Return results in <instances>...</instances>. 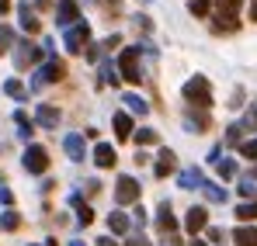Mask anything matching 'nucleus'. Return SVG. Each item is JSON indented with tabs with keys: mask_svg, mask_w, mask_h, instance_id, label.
I'll list each match as a JSON object with an SVG mask.
<instances>
[{
	"mask_svg": "<svg viewBox=\"0 0 257 246\" xmlns=\"http://www.w3.org/2000/svg\"><path fill=\"white\" fill-rule=\"evenodd\" d=\"M94 163L101 166V170L115 166V163H118V153H115V146H111V142H97V146H94Z\"/></svg>",
	"mask_w": 257,
	"mask_h": 246,
	"instance_id": "obj_13",
	"label": "nucleus"
},
{
	"mask_svg": "<svg viewBox=\"0 0 257 246\" xmlns=\"http://www.w3.org/2000/svg\"><path fill=\"white\" fill-rule=\"evenodd\" d=\"M174 170H177V156H174L171 149H160V156H157V166H153V173H157V177L164 180V177H167V173H174Z\"/></svg>",
	"mask_w": 257,
	"mask_h": 246,
	"instance_id": "obj_17",
	"label": "nucleus"
},
{
	"mask_svg": "<svg viewBox=\"0 0 257 246\" xmlns=\"http://www.w3.org/2000/svg\"><path fill=\"white\" fill-rule=\"evenodd\" d=\"M122 104H128V111H132V115H139V118H146V115H150V104H146L139 94H122Z\"/></svg>",
	"mask_w": 257,
	"mask_h": 246,
	"instance_id": "obj_22",
	"label": "nucleus"
},
{
	"mask_svg": "<svg viewBox=\"0 0 257 246\" xmlns=\"http://www.w3.org/2000/svg\"><path fill=\"white\" fill-rule=\"evenodd\" d=\"M240 194H243V198H254V194H257V184L250 180V177H243V180H240Z\"/></svg>",
	"mask_w": 257,
	"mask_h": 246,
	"instance_id": "obj_37",
	"label": "nucleus"
},
{
	"mask_svg": "<svg viewBox=\"0 0 257 246\" xmlns=\"http://www.w3.org/2000/svg\"><path fill=\"white\" fill-rule=\"evenodd\" d=\"M14 49H18V52H14V66H18V70H28V66H35V63H39V59L45 56L42 49H39V45H32V42H18Z\"/></svg>",
	"mask_w": 257,
	"mask_h": 246,
	"instance_id": "obj_7",
	"label": "nucleus"
},
{
	"mask_svg": "<svg viewBox=\"0 0 257 246\" xmlns=\"http://www.w3.org/2000/svg\"><path fill=\"white\" fill-rule=\"evenodd\" d=\"M118 42H122V35H108V39H104V45H101V49H115V45H118Z\"/></svg>",
	"mask_w": 257,
	"mask_h": 246,
	"instance_id": "obj_42",
	"label": "nucleus"
},
{
	"mask_svg": "<svg viewBox=\"0 0 257 246\" xmlns=\"http://www.w3.org/2000/svg\"><path fill=\"white\" fill-rule=\"evenodd\" d=\"M14 122H18V139H21V142H28V139L35 135V122H32L25 111H14Z\"/></svg>",
	"mask_w": 257,
	"mask_h": 246,
	"instance_id": "obj_21",
	"label": "nucleus"
},
{
	"mask_svg": "<svg viewBox=\"0 0 257 246\" xmlns=\"http://www.w3.org/2000/svg\"><path fill=\"white\" fill-rule=\"evenodd\" d=\"M240 135H243V128H240V125H229V128H226V146H236Z\"/></svg>",
	"mask_w": 257,
	"mask_h": 246,
	"instance_id": "obj_36",
	"label": "nucleus"
},
{
	"mask_svg": "<svg viewBox=\"0 0 257 246\" xmlns=\"http://www.w3.org/2000/svg\"><path fill=\"white\" fill-rule=\"evenodd\" d=\"M236 218L247 225V222H257V201H243V205H236Z\"/></svg>",
	"mask_w": 257,
	"mask_h": 246,
	"instance_id": "obj_25",
	"label": "nucleus"
},
{
	"mask_svg": "<svg viewBox=\"0 0 257 246\" xmlns=\"http://www.w3.org/2000/svg\"><path fill=\"white\" fill-rule=\"evenodd\" d=\"M63 77H66V63L52 56L49 63H42V66L35 70V77H32V83H28V87H32V90H42V87H49V83H59Z\"/></svg>",
	"mask_w": 257,
	"mask_h": 246,
	"instance_id": "obj_2",
	"label": "nucleus"
},
{
	"mask_svg": "<svg viewBox=\"0 0 257 246\" xmlns=\"http://www.w3.org/2000/svg\"><path fill=\"white\" fill-rule=\"evenodd\" d=\"M128 232V215L125 211H111L108 215V236H125Z\"/></svg>",
	"mask_w": 257,
	"mask_h": 246,
	"instance_id": "obj_19",
	"label": "nucleus"
},
{
	"mask_svg": "<svg viewBox=\"0 0 257 246\" xmlns=\"http://www.w3.org/2000/svg\"><path fill=\"white\" fill-rule=\"evenodd\" d=\"M243 0H215V21H236Z\"/></svg>",
	"mask_w": 257,
	"mask_h": 246,
	"instance_id": "obj_15",
	"label": "nucleus"
},
{
	"mask_svg": "<svg viewBox=\"0 0 257 246\" xmlns=\"http://www.w3.org/2000/svg\"><path fill=\"white\" fill-rule=\"evenodd\" d=\"M97 246H118V243H115L111 236H101V239H97Z\"/></svg>",
	"mask_w": 257,
	"mask_h": 246,
	"instance_id": "obj_43",
	"label": "nucleus"
},
{
	"mask_svg": "<svg viewBox=\"0 0 257 246\" xmlns=\"http://www.w3.org/2000/svg\"><path fill=\"white\" fill-rule=\"evenodd\" d=\"M233 243L236 246H257V229L254 225H236L233 229Z\"/></svg>",
	"mask_w": 257,
	"mask_h": 246,
	"instance_id": "obj_20",
	"label": "nucleus"
},
{
	"mask_svg": "<svg viewBox=\"0 0 257 246\" xmlns=\"http://www.w3.org/2000/svg\"><path fill=\"white\" fill-rule=\"evenodd\" d=\"M63 45H66V52H73V56H84V49L90 45V25H87V21H77L73 28H66V35H63Z\"/></svg>",
	"mask_w": 257,
	"mask_h": 246,
	"instance_id": "obj_3",
	"label": "nucleus"
},
{
	"mask_svg": "<svg viewBox=\"0 0 257 246\" xmlns=\"http://www.w3.org/2000/svg\"><path fill=\"white\" fill-rule=\"evenodd\" d=\"M160 246H181V243H177V236H164V243H160Z\"/></svg>",
	"mask_w": 257,
	"mask_h": 246,
	"instance_id": "obj_44",
	"label": "nucleus"
},
{
	"mask_svg": "<svg viewBox=\"0 0 257 246\" xmlns=\"http://www.w3.org/2000/svg\"><path fill=\"white\" fill-rule=\"evenodd\" d=\"M157 225H160L164 236H174V232H177V218H174L171 201H160V208H157Z\"/></svg>",
	"mask_w": 257,
	"mask_h": 246,
	"instance_id": "obj_10",
	"label": "nucleus"
},
{
	"mask_svg": "<svg viewBox=\"0 0 257 246\" xmlns=\"http://www.w3.org/2000/svg\"><path fill=\"white\" fill-rule=\"evenodd\" d=\"M125 246H150V239H146V236H143V232H139V236H132V239H128Z\"/></svg>",
	"mask_w": 257,
	"mask_h": 246,
	"instance_id": "obj_41",
	"label": "nucleus"
},
{
	"mask_svg": "<svg viewBox=\"0 0 257 246\" xmlns=\"http://www.w3.org/2000/svg\"><path fill=\"white\" fill-rule=\"evenodd\" d=\"M35 122L42 125V128H49V132H56V125L63 122V115H59V108H52V104H39Z\"/></svg>",
	"mask_w": 257,
	"mask_h": 246,
	"instance_id": "obj_14",
	"label": "nucleus"
},
{
	"mask_svg": "<svg viewBox=\"0 0 257 246\" xmlns=\"http://www.w3.org/2000/svg\"><path fill=\"white\" fill-rule=\"evenodd\" d=\"M70 246H84V243H70Z\"/></svg>",
	"mask_w": 257,
	"mask_h": 246,
	"instance_id": "obj_51",
	"label": "nucleus"
},
{
	"mask_svg": "<svg viewBox=\"0 0 257 246\" xmlns=\"http://www.w3.org/2000/svg\"><path fill=\"white\" fill-rule=\"evenodd\" d=\"M111 125H115V135H118V139H132V118H128L125 111H118V115L111 118Z\"/></svg>",
	"mask_w": 257,
	"mask_h": 246,
	"instance_id": "obj_24",
	"label": "nucleus"
},
{
	"mask_svg": "<svg viewBox=\"0 0 257 246\" xmlns=\"http://www.w3.org/2000/svg\"><path fill=\"white\" fill-rule=\"evenodd\" d=\"M184 229L195 236V232H202V229H209V211L202 205H195V208H188V215H184Z\"/></svg>",
	"mask_w": 257,
	"mask_h": 246,
	"instance_id": "obj_9",
	"label": "nucleus"
},
{
	"mask_svg": "<svg viewBox=\"0 0 257 246\" xmlns=\"http://www.w3.org/2000/svg\"><path fill=\"white\" fill-rule=\"evenodd\" d=\"M209 4H212V0H188V11H191L195 18H205V14H209Z\"/></svg>",
	"mask_w": 257,
	"mask_h": 246,
	"instance_id": "obj_32",
	"label": "nucleus"
},
{
	"mask_svg": "<svg viewBox=\"0 0 257 246\" xmlns=\"http://www.w3.org/2000/svg\"><path fill=\"white\" fill-rule=\"evenodd\" d=\"M209 115H205V111H198V115H195V108H191V111H188V115H184V128H188V132H195V135H198V132H205V128H209Z\"/></svg>",
	"mask_w": 257,
	"mask_h": 246,
	"instance_id": "obj_18",
	"label": "nucleus"
},
{
	"mask_svg": "<svg viewBox=\"0 0 257 246\" xmlns=\"http://www.w3.org/2000/svg\"><path fill=\"white\" fill-rule=\"evenodd\" d=\"M77 21H80L77 0H59V4H56V25H59V28H73Z\"/></svg>",
	"mask_w": 257,
	"mask_h": 246,
	"instance_id": "obj_8",
	"label": "nucleus"
},
{
	"mask_svg": "<svg viewBox=\"0 0 257 246\" xmlns=\"http://www.w3.org/2000/svg\"><path fill=\"white\" fill-rule=\"evenodd\" d=\"M4 94H11L14 101H25V97H28V87H25L21 80H7L4 83Z\"/></svg>",
	"mask_w": 257,
	"mask_h": 246,
	"instance_id": "obj_27",
	"label": "nucleus"
},
{
	"mask_svg": "<svg viewBox=\"0 0 257 246\" xmlns=\"http://www.w3.org/2000/svg\"><path fill=\"white\" fill-rule=\"evenodd\" d=\"M250 21H257V0H250Z\"/></svg>",
	"mask_w": 257,
	"mask_h": 246,
	"instance_id": "obj_46",
	"label": "nucleus"
},
{
	"mask_svg": "<svg viewBox=\"0 0 257 246\" xmlns=\"http://www.w3.org/2000/svg\"><path fill=\"white\" fill-rule=\"evenodd\" d=\"M188 246H205V243H202V239H191V243H188Z\"/></svg>",
	"mask_w": 257,
	"mask_h": 246,
	"instance_id": "obj_50",
	"label": "nucleus"
},
{
	"mask_svg": "<svg viewBox=\"0 0 257 246\" xmlns=\"http://www.w3.org/2000/svg\"><path fill=\"white\" fill-rule=\"evenodd\" d=\"M66 156L73 160V163H84L87 160V142H84V135H66Z\"/></svg>",
	"mask_w": 257,
	"mask_h": 246,
	"instance_id": "obj_16",
	"label": "nucleus"
},
{
	"mask_svg": "<svg viewBox=\"0 0 257 246\" xmlns=\"http://www.w3.org/2000/svg\"><path fill=\"white\" fill-rule=\"evenodd\" d=\"M18 18H21V28L28 32V35H35L39 28H42V21H39V14H35V7L25 0V4H18Z\"/></svg>",
	"mask_w": 257,
	"mask_h": 246,
	"instance_id": "obj_11",
	"label": "nucleus"
},
{
	"mask_svg": "<svg viewBox=\"0 0 257 246\" xmlns=\"http://www.w3.org/2000/svg\"><path fill=\"white\" fill-rule=\"evenodd\" d=\"M181 94H184V101H188L191 108H198V111H209V108H212V83L205 80V77H191V80L181 87Z\"/></svg>",
	"mask_w": 257,
	"mask_h": 246,
	"instance_id": "obj_1",
	"label": "nucleus"
},
{
	"mask_svg": "<svg viewBox=\"0 0 257 246\" xmlns=\"http://www.w3.org/2000/svg\"><path fill=\"white\" fill-rule=\"evenodd\" d=\"M21 163H25L28 173L42 177L45 170H49V149H45V146H28V149H25V156H21Z\"/></svg>",
	"mask_w": 257,
	"mask_h": 246,
	"instance_id": "obj_5",
	"label": "nucleus"
},
{
	"mask_svg": "<svg viewBox=\"0 0 257 246\" xmlns=\"http://www.w3.org/2000/svg\"><path fill=\"white\" fill-rule=\"evenodd\" d=\"M128 225H139V229L146 225V208H143V205L132 208V215H128Z\"/></svg>",
	"mask_w": 257,
	"mask_h": 246,
	"instance_id": "obj_33",
	"label": "nucleus"
},
{
	"mask_svg": "<svg viewBox=\"0 0 257 246\" xmlns=\"http://www.w3.org/2000/svg\"><path fill=\"white\" fill-rule=\"evenodd\" d=\"M143 4H150V0H143Z\"/></svg>",
	"mask_w": 257,
	"mask_h": 246,
	"instance_id": "obj_52",
	"label": "nucleus"
},
{
	"mask_svg": "<svg viewBox=\"0 0 257 246\" xmlns=\"http://www.w3.org/2000/svg\"><path fill=\"white\" fill-rule=\"evenodd\" d=\"M7 11H11V0H0V18H4Z\"/></svg>",
	"mask_w": 257,
	"mask_h": 246,
	"instance_id": "obj_45",
	"label": "nucleus"
},
{
	"mask_svg": "<svg viewBox=\"0 0 257 246\" xmlns=\"http://www.w3.org/2000/svg\"><path fill=\"white\" fill-rule=\"evenodd\" d=\"M28 246H56V239H45V243H28Z\"/></svg>",
	"mask_w": 257,
	"mask_h": 246,
	"instance_id": "obj_48",
	"label": "nucleus"
},
{
	"mask_svg": "<svg viewBox=\"0 0 257 246\" xmlns=\"http://www.w3.org/2000/svg\"><path fill=\"white\" fill-rule=\"evenodd\" d=\"M118 80H122V77H118L115 63H108V59H104V63H101V83H111V87H115Z\"/></svg>",
	"mask_w": 257,
	"mask_h": 246,
	"instance_id": "obj_29",
	"label": "nucleus"
},
{
	"mask_svg": "<svg viewBox=\"0 0 257 246\" xmlns=\"http://www.w3.org/2000/svg\"><path fill=\"white\" fill-rule=\"evenodd\" d=\"M115 201H118V205H139V180H136V177L122 173V177L115 180Z\"/></svg>",
	"mask_w": 257,
	"mask_h": 246,
	"instance_id": "obj_6",
	"label": "nucleus"
},
{
	"mask_svg": "<svg viewBox=\"0 0 257 246\" xmlns=\"http://www.w3.org/2000/svg\"><path fill=\"white\" fill-rule=\"evenodd\" d=\"M77 222H80L84 229L94 222V211H90V205H77Z\"/></svg>",
	"mask_w": 257,
	"mask_h": 246,
	"instance_id": "obj_34",
	"label": "nucleus"
},
{
	"mask_svg": "<svg viewBox=\"0 0 257 246\" xmlns=\"http://www.w3.org/2000/svg\"><path fill=\"white\" fill-rule=\"evenodd\" d=\"M118 77L128 83H139L143 77H139V45H132V49H122V56H118Z\"/></svg>",
	"mask_w": 257,
	"mask_h": 246,
	"instance_id": "obj_4",
	"label": "nucleus"
},
{
	"mask_svg": "<svg viewBox=\"0 0 257 246\" xmlns=\"http://www.w3.org/2000/svg\"><path fill=\"white\" fill-rule=\"evenodd\" d=\"M219 177H222V180H229V177H236V160H219Z\"/></svg>",
	"mask_w": 257,
	"mask_h": 246,
	"instance_id": "obj_31",
	"label": "nucleus"
},
{
	"mask_svg": "<svg viewBox=\"0 0 257 246\" xmlns=\"http://www.w3.org/2000/svg\"><path fill=\"white\" fill-rule=\"evenodd\" d=\"M240 156H247V160H257V139H247V142H240Z\"/></svg>",
	"mask_w": 257,
	"mask_h": 246,
	"instance_id": "obj_35",
	"label": "nucleus"
},
{
	"mask_svg": "<svg viewBox=\"0 0 257 246\" xmlns=\"http://www.w3.org/2000/svg\"><path fill=\"white\" fill-rule=\"evenodd\" d=\"M198 191H202L209 201H215V205H222V201H226V187H222V184H215V180H205Z\"/></svg>",
	"mask_w": 257,
	"mask_h": 246,
	"instance_id": "obj_23",
	"label": "nucleus"
},
{
	"mask_svg": "<svg viewBox=\"0 0 257 246\" xmlns=\"http://www.w3.org/2000/svg\"><path fill=\"white\" fill-rule=\"evenodd\" d=\"M157 139H160L157 128H139V132H136V142H139V146H157Z\"/></svg>",
	"mask_w": 257,
	"mask_h": 246,
	"instance_id": "obj_30",
	"label": "nucleus"
},
{
	"mask_svg": "<svg viewBox=\"0 0 257 246\" xmlns=\"http://www.w3.org/2000/svg\"><path fill=\"white\" fill-rule=\"evenodd\" d=\"M247 177H250V180H254V184H257V163L250 166V173H247Z\"/></svg>",
	"mask_w": 257,
	"mask_h": 246,
	"instance_id": "obj_47",
	"label": "nucleus"
},
{
	"mask_svg": "<svg viewBox=\"0 0 257 246\" xmlns=\"http://www.w3.org/2000/svg\"><path fill=\"white\" fill-rule=\"evenodd\" d=\"M205 232H209V239H212V243H222V236H226V232H222V229H205Z\"/></svg>",
	"mask_w": 257,
	"mask_h": 246,
	"instance_id": "obj_40",
	"label": "nucleus"
},
{
	"mask_svg": "<svg viewBox=\"0 0 257 246\" xmlns=\"http://www.w3.org/2000/svg\"><path fill=\"white\" fill-rule=\"evenodd\" d=\"M0 205H14V194H11V187H7V184H4V177H0Z\"/></svg>",
	"mask_w": 257,
	"mask_h": 246,
	"instance_id": "obj_38",
	"label": "nucleus"
},
{
	"mask_svg": "<svg viewBox=\"0 0 257 246\" xmlns=\"http://www.w3.org/2000/svg\"><path fill=\"white\" fill-rule=\"evenodd\" d=\"M202 184H205V173L198 166H188V170L177 173V187H184V191H198Z\"/></svg>",
	"mask_w": 257,
	"mask_h": 246,
	"instance_id": "obj_12",
	"label": "nucleus"
},
{
	"mask_svg": "<svg viewBox=\"0 0 257 246\" xmlns=\"http://www.w3.org/2000/svg\"><path fill=\"white\" fill-rule=\"evenodd\" d=\"M18 225H21V215H18L14 208H7V211L0 215V229H4V232H14Z\"/></svg>",
	"mask_w": 257,
	"mask_h": 246,
	"instance_id": "obj_26",
	"label": "nucleus"
},
{
	"mask_svg": "<svg viewBox=\"0 0 257 246\" xmlns=\"http://www.w3.org/2000/svg\"><path fill=\"white\" fill-rule=\"evenodd\" d=\"M240 128H250V132H257V108H250L247 111V118H243V125Z\"/></svg>",
	"mask_w": 257,
	"mask_h": 246,
	"instance_id": "obj_39",
	"label": "nucleus"
},
{
	"mask_svg": "<svg viewBox=\"0 0 257 246\" xmlns=\"http://www.w3.org/2000/svg\"><path fill=\"white\" fill-rule=\"evenodd\" d=\"M14 49V32H11V25H0V56H7Z\"/></svg>",
	"mask_w": 257,
	"mask_h": 246,
	"instance_id": "obj_28",
	"label": "nucleus"
},
{
	"mask_svg": "<svg viewBox=\"0 0 257 246\" xmlns=\"http://www.w3.org/2000/svg\"><path fill=\"white\" fill-rule=\"evenodd\" d=\"M35 4H39V7H49V4H52V0H35Z\"/></svg>",
	"mask_w": 257,
	"mask_h": 246,
	"instance_id": "obj_49",
	"label": "nucleus"
}]
</instances>
